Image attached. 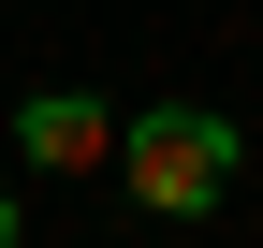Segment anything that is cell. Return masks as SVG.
Listing matches in <instances>:
<instances>
[{
	"instance_id": "3957f363",
	"label": "cell",
	"mask_w": 263,
	"mask_h": 248,
	"mask_svg": "<svg viewBox=\"0 0 263 248\" xmlns=\"http://www.w3.org/2000/svg\"><path fill=\"white\" fill-rule=\"evenodd\" d=\"M0 248H15V190H0Z\"/></svg>"
},
{
	"instance_id": "7a4b0ae2",
	"label": "cell",
	"mask_w": 263,
	"mask_h": 248,
	"mask_svg": "<svg viewBox=\"0 0 263 248\" xmlns=\"http://www.w3.org/2000/svg\"><path fill=\"white\" fill-rule=\"evenodd\" d=\"M15 132H29V161H44V175H88V161H117V117L88 102V88H44Z\"/></svg>"
},
{
	"instance_id": "6da1fadb",
	"label": "cell",
	"mask_w": 263,
	"mask_h": 248,
	"mask_svg": "<svg viewBox=\"0 0 263 248\" xmlns=\"http://www.w3.org/2000/svg\"><path fill=\"white\" fill-rule=\"evenodd\" d=\"M117 175H132V204H146V219H205V204L234 190V117H205V102L132 117V132H117Z\"/></svg>"
}]
</instances>
